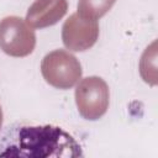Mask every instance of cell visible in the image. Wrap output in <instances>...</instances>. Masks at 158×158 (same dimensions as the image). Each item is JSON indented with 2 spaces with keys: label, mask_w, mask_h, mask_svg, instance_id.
<instances>
[{
  "label": "cell",
  "mask_w": 158,
  "mask_h": 158,
  "mask_svg": "<svg viewBox=\"0 0 158 158\" xmlns=\"http://www.w3.org/2000/svg\"><path fill=\"white\" fill-rule=\"evenodd\" d=\"M99 37V25L96 20L84 19L73 14L63 25L62 40L64 46L75 52L91 48Z\"/></svg>",
  "instance_id": "obj_5"
},
{
  "label": "cell",
  "mask_w": 158,
  "mask_h": 158,
  "mask_svg": "<svg viewBox=\"0 0 158 158\" xmlns=\"http://www.w3.org/2000/svg\"><path fill=\"white\" fill-rule=\"evenodd\" d=\"M110 91L102 78H84L75 89V102L79 114L90 121L99 120L109 107Z\"/></svg>",
  "instance_id": "obj_3"
},
{
  "label": "cell",
  "mask_w": 158,
  "mask_h": 158,
  "mask_svg": "<svg viewBox=\"0 0 158 158\" xmlns=\"http://www.w3.org/2000/svg\"><path fill=\"white\" fill-rule=\"evenodd\" d=\"M115 2L116 0H79L78 15L84 19L98 20L110 11Z\"/></svg>",
  "instance_id": "obj_7"
},
{
  "label": "cell",
  "mask_w": 158,
  "mask_h": 158,
  "mask_svg": "<svg viewBox=\"0 0 158 158\" xmlns=\"http://www.w3.org/2000/svg\"><path fill=\"white\" fill-rule=\"evenodd\" d=\"M1 123H2V110H1V106H0V128H1Z\"/></svg>",
  "instance_id": "obj_8"
},
{
  "label": "cell",
  "mask_w": 158,
  "mask_h": 158,
  "mask_svg": "<svg viewBox=\"0 0 158 158\" xmlns=\"http://www.w3.org/2000/svg\"><path fill=\"white\" fill-rule=\"evenodd\" d=\"M41 72L49 85L63 90L74 86L81 78L79 60L64 49H56L48 53L41 63Z\"/></svg>",
  "instance_id": "obj_2"
},
{
  "label": "cell",
  "mask_w": 158,
  "mask_h": 158,
  "mask_svg": "<svg viewBox=\"0 0 158 158\" xmlns=\"http://www.w3.org/2000/svg\"><path fill=\"white\" fill-rule=\"evenodd\" d=\"M36 46L32 27L19 16H7L0 21V48L12 57H26Z\"/></svg>",
  "instance_id": "obj_4"
},
{
  "label": "cell",
  "mask_w": 158,
  "mask_h": 158,
  "mask_svg": "<svg viewBox=\"0 0 158 158\" xmlns=\"http://www.w3.org/2000/svg\"><path fill=\"white\" fill-rule=\"evenodd\" d=\"M67 9V0H36L27 11L26 22L33 28H44L57 23Z\"/></svg>",
  "instance_id": "obj_6"
},
{
  "label": "cell",
  "mask_w": 158,
  "mask_h": 158,
  "mask_svg": "<svg viewBox=\"0 0 158 158\" xmlns=\"http://www.w3.org/2000/svg\"><path fill=\"white\" fill-rule=\"evenodd\" d=\"M77 139L59 126L14 125L0 137V157H83Z\"/></svg>",
  "instance_id": "obj_1"
}]
</instances>
